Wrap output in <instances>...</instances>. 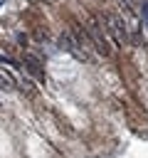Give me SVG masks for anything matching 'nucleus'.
Wrapping results in <instances>:
<instances>
[{
    "mask_svg": "<svg viewBox=\"0 0 148 158\" xmlns=\"http://www.w3.org/2000/svg\"><path fill=\"white\" fill-rule=\"evenodd\" d=\"M96 22L101 25V30H104V35H106V40L111 42L113 49L131 42V30H128V25H126V20H123L121 15H116V12H104V15H99Z\"/></svg>",
    "mask_w": 148,
    "mask_h": 158,
    "instance_id": "f257e3e1",
    "label": "nucleus"
},
{
    "mask_svg": "<svg viewBox=\"0 0 148 158\" xmlns=\"http://www.w3.org/2000/svg\"><path fill=\"white\" fill-rule=\"evenodd\" d=\"M89 37H91V47H94L101 57H109V54L113 52V47H111V42L106 40V35H104V30H101L99 22H91V25H89Z\"/></svg>",
    "mask_w": 148,
    "mask_h": 158,
    "instance_id": "f03ea898",
    "label": "nucleus"
},
{
    "mask_svg": "<svg viewBox=\"0 0 148 158\" xmlns=\"http://www.w3.org/2000/svg\"><path fill=\"white\" fill-rule=\"evenodd\" d=\"M22 64H25V69H27V74H30L32 79H37V81L44 79V67H42V62H39L35 54H27Z\"/></svg>",
    "mask_w": 148,
    "mask_h": 158,
    "instance_id": "7ed1b4c3",
    "label": "nucleus"
},
{
    "mask_svg": "<svg viewBox=\"0 0 148 158\" xmlns=\"http://www.w3.org/2000/svg\"><path fill=\"white\" fill-rule=\"evenodd\" d=\"M141 17H143V25L148 27V0L143 2V10H141Z\"/></svg>",
    "mask_w": 148,
    "mask_h": 158,
    "instance_id": "20e7f679",
    "label": "nucleus"
}]
</instances>
